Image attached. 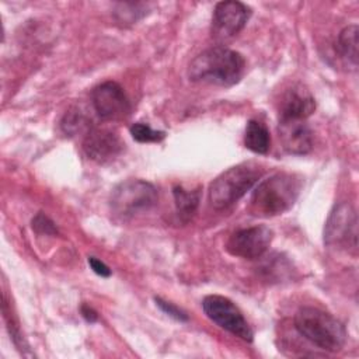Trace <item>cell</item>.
Returning <instances> with one entry per match:
<instances>
[{
	"mask_svg": "<svg viewBox=\"0 0 359 359\" xmlns=\"http://www.w3.org/2000/svg\"><path fill=\"white\" fill-rule=\"evenodd\" d=\"M244 69L245 60L241 53L215 46L192 59L188 67V77L195 83L229 87L241 79Z\"/></svg>",
	"mask_w": 359,
	"mask_h": 359,
	"instance_id": "cell-1",
	"label": "cell"
},
{
	"mask_svg": "<svg viewBox=\"0 0 359 359\" xmlns=\"http://www.w3.org/2000/svg\"><path fill=\"white\" fill-rule=\"evenodd\" d=\"M302 189V181L294 174L278 172L261 181L254 189L248 210L254 216H276L289 210Z\"/></svg>",
	"mask_w": 359,
	"mask_h": 359,
	"instance_id": "cell-2",
	"label": "cell"
},
{
	"mask_svg": "<svg viewBox=\"0 0 359 359\" xmlns=\"http://www.w3.org/2000/svg\"><path fill=\"white\" fill-rule=\"evenodd\" d=\"M294 327L300 335L321 349L337 352L346 341V330L330 313L316 307H302L294 316Z\"/></svg>",
	"mask_w": 359,
	"mask_h": 359,
	"instance_id": "cell-3",
	"label": "cell"
},
{
	"mask_svg": "<svg viewBox=\"0 0 359 359\" xmlns=\"http://www.w3.org/2000/svg\"><path fill=\"white\" fill-rule=\"evenodd\" d=\"M264 170L255 163H241L223 171L209 187V202L220 210L243 198L262 177Z\"/></svg>",
	"mask_w": 359,
	"mask_h": 359,
	"instance_id": "cell-4",
	"label": "cell"
},
{
	"mask_svg": "<svg viewBox=\"0 0 359 359\" xmlns=\"http://www.w3.org/2000/svg\"><path fill=\"white\" fill-rule=\"evenodd\" d=\"M157 203V189L143 180H126L118 184L109 198L111 209L121 217L147 212Z\"/></svg>",
	"mask_w": 359,
	"mask_h": 359,
	"instance_id": "cell-5",
	"label": "cell"
},
{
	"mask_svg": "<svg viewBox=\"0 0 359 359\" xmlns=\"http://www.w3.org/2000/svg\"><path fill=\"white\" fill-rule=\"evenodd\" d=\"M324 244L356 254L358 216L351 203L341 202L331 210L324 227Z\"/></svg>",
	"mask_w": 359,
	"mask_h": 359,
	"instance_id": "cell-6",
	"label": "cell"
},
{
	"mask_svg": "<svg viewBox=\"0 0 359 359\" xmlns=\"http://www.w3.org/2000/svg\"><path fill=\"white\" fill-rule=\"evenodd\" d=\"M202 307L205 314L219 327L247 342L252 341V331L248 323L230 299L219 294H209L203 299Z\"/></svg>",
	"mask_w": 359,
	"mask_h": 359,
	"instance_id": "cell-7",
	"label": "cell"
},
{
	"mask_svg": "<svg viewBox=\"0 0 359 359\" xmlns=\"http://www.w3.org/2000/svg\"><path fill=\"white\" fill-rule=\"evenodd\" d=\"M273 238V231L264 224L245 227L234 231L226 243L229 254L245 259H255L264 255Z\"/></svg>",
	"mask_w": 359,
	"mask_h": 359,
	"instance_id": "cell-8",
	"label": "cell"
},
{
	"mask_svg": "<svg viewBox=\"0 0 359 359\" xmlns=\"http://www.w3.org/2000/svg\"><path fill=\"white\" fill-rule=\"evenodd\" d=\"M91 102L95 112L107 121L122 119L130 112L129 100L123 88L115 81H105L94 87Z\"/></svg>",
	"mask_w": 359,
	"mask_h": 359,
	"instance_id": "cell-9",
	"label": "cell"
},
{
	"mask_svg": "<svg viewBox=\"0 0 359 359\" xmlns=\"http://www.w3.org/2000/svg\"><path fill=\"white\" fill-rule=\"evenodd\" d=\"M251 10L241 1H220L216 4L212 17V35L227 39L237 35L247 24Z\"/></svg>",
	"mask_w": 359,
	"mask_h": 359,
	"instance_id": "cell-10",
	"label": "cell"
},
{
	"mask_svg": "<svg viewBox=\"0 0 359 359\" xmlns=\"http://www.w3.org/2000/svg\"><path fill=\"white\" fill-rule=\"evenodd\" d=\"M123 149L121 137L108 129H90L83 140V150L88 158L104 164L114 160Z\"/></svg>",
	"mask_w": 359,
	"mask_h": 359,
	"instance_id": "cell-11",
	"label": "cell"
},
{
	"mask_svg": "<svg viewBox=\"0 0 359 359\" xmlns=\"http://www.w3.org/2000/svg\"><path fill=\"white\" fill-rule=\"evenodd\" d=\"M282 147L290 153L303 156L313 149V133L306 119H283L278 126Z\"/></svg>",
	"mask_w": 359,
	"mask_h": 359,
	"instance_id": "cell-12",
	"label": "cell"
},
{
	"mask_svg": "<svg viewBox=\"0 0 359 359\" xmlns=\"http://www.w3.org/2000/svg\"><path fill=\"white\" fill-rule=\"evenodd\" d=\"M316 109V101L311 93L302 84L287 88L279 102V121L307 119Z\"/></svg>",
	"mask_w": 359,
	"mask_h": 359,
	"instance_id": "cell-13",
	"label": "cell"
},
{
	"mask_svg": "<svg viewBox=\"0 0 359 359\" xmlns=\"http://www.w3.org/2000/svg\"><path fill=\"white\" fill-rule=\"evenodd\" d=\"M244 144L248 150L258 153V154H265L268 153L271 147V135L266 126L255 119L248 121L245 133H244Z\"/></svg>",
	"mask_w": 359,
	"mask_h": 359,
	"instance_id": "cell-14",
	"label": "cell"
},
{
	"mask_svg": "<svg viewBox=\"0 0 359 359\" xmlns=\"http://www.w3.org/2000/svg\"><path fill=\"white\" fill-rule=\"evenodd\" d=\"M358 35H359V29L358 25L352 24L345 27L339 35H338V41H337V50L339 53V56L352 67L356 69L358 67Z\"/></svg>",
	"mask_w": 359,
	"mask_h": 359,
	"instance_id": "cell-15",
	"label": "cell"
},
{
	"mask_svg": "<svg viewBox=\"0 0 359 359\" xmlns=\"http://www.w3.org/2000/svg\"><path fill=\"white\" fill-rule=\"evenodd\" d=\"M172 195H174L177 215L184 222H188L198 209L199 191L198 189L188 191V189H184L182 187H174Z\"/></svg>",
	"mask_w": 359,
	"mask_h": 359,
	"instance_id": "cell-16",
	"label": "cell"
},
{
	"mask_svg": "<svg viewBox=\"0 0 359 359\" xmlns=\"http://www.w3.org/2000/svg\"><path fill=\"white\" fill-rule=\"evenodd\" d=\"M60 129L66 136H76L90 130V119L83 109L73 107L63 115L60 121Z\"/></svg>",
	"mask_w": 359,
	"mask_h": 359,
	"instance_id": "cell-17",
	"label": "cell"
},
{
	"mask_svg": "<svg viewBox=\"0 0 359 359\" xmlns=\"http://www.w3.org/2000/svg\"><path fill=\"white\" fill-rule=\"evenodd\" d=\"M3 314H4V320H6V324H7V328H8V332L15 344V346L24 353V352H28V345L20 331V325L17 323V320L14 318L13 313H11V306L8 304L7 302V297H6V293L3 294Z\"/></svg>",
	"mask_w": 359,
	"mask_h": 359,
	"instance_id": "cell-18",
	"label": "cell"
},
{
	"mask_svg": "<svg viewBox=\"0 0 359 359\" xmlns=\"http://www.w3.org/2000/svg\"><path fill=\"white\" fill-rule=\"evenodd\" d=\"M130 135L135 140L140 143H150V142H161L165 137V133L161 130H154L149 125L137 122L130 126Z\"/></svg>",
	"mask_w": 359,
	"mask_h": 359,
	"instance_id": "cell-19",
	"label": "cell"
},
{
	"mask_svg": "<svg viewBox=\"0 0 359 359\" xmlns=\"http://www.w3.org/2000/svg\"><path fill=\"white\" fill-rule=\"evenodd\" d=\"M118 7L115 15L121 22H135L147 13L143 3H119Z\"/></svg>",
	"mask_w": 359,
	"mask_h": 359,
	"instance_id": "cell-20",
	"label": "cell"
},
{
	"mask_svg": "<svg viewBox=\"0 0 359 359\" xmlns=\"http://www.w3.org/2000/svg\"><path fill=\"white\" fill-rule=\"evenodd\" d=\"M32 229L41 234H56L57 233L55 223L43 213H38L32 219Z\"/></svg>",
	"mask_w": 359,
	"mask_h": 359,
	"instance_id": "cell-21",
	"label": "cell"
},
{
	"mask_svg": "<svg viewBox=\"0 0 359 359\" xmlns=\"http://www.w3.org/2000/svg\"><path fill=\"white\" fill-rule=\"evenodd\" d=\"M154 300H156V304H157L167 316H170V317H172V318H175V320H178V321H187V320H188V316H187L182 310H180L175 304H172V303H170V302H165V300H163V299H160V297H156Z\"/></svg>",
	"mask_w": 359,
	"mask_h": 359,
	"instance_id": "cell-22",
	"label": "cell"
},
{
	"mask_svg": "<svg viewBox=\"0 0 359 359\" xmlns=\"http://www.w3.org/2000/svg\"><path fill=\"white\" fill-rule=\"evenodd\" d=\"M88 265H90V268H91L97 275H100V276H102V278L111 276V269H109L102 261L97 259L95 257H88Z\"/></svg>",
	"mask_w": 359,
	"mask_h": 359,
	"instance_id": "cell-23",
	"label": "cell"
},
{
	"mask_svg": "<svg viewBox=\"0 0 359 359\" xmlns=\"http://www.w3.org/2000/svg\"><path fill=\"white\" fill-rule=\"evenodd\" d=\"M80 311H81V316H83L88 323H95L97 318H98V314L94 311V309H91V307L87 306V304H83L81 309H80Z\"/></svg>",
	"mask_w": 359,
	"mask_h": 359,
	"instance_id": "cell-24",
	"label": "cell"
}]
</instances>
